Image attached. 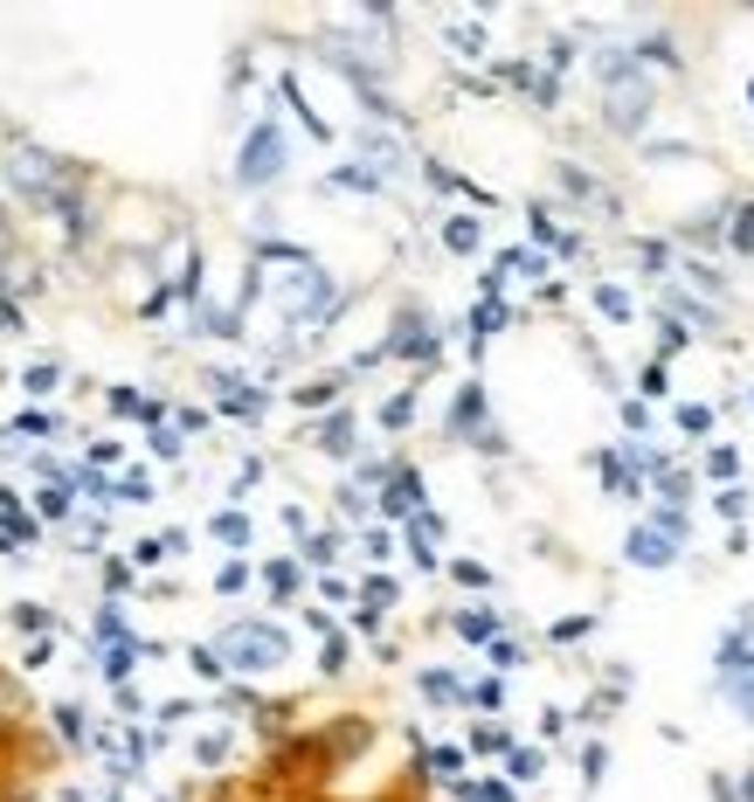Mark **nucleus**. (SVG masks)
<instances>
[{
    "mask_svg": "<svg viewBox=\"0 0 754 802\" xmlns=\"http://www.w3.org/2000/svg\"><path fill=\"white\" fill-rule=\"evenodd\" d=\"M188 802H423V755L408 747L402 761H381L368 713L270 719L264 755Z\"/></svg>",
    "mask_w": 754,
    "mask_h": 802,
    "instance_id": "nucleus-1",
    "label": "nucleus"
},
{
    "mask_svg": "<svg viewBox=\"0 0 754 802\" xmlns=\"http://www.w3.org/2000/svg\"><path fill=\"white\" fill-rule=\"evenodd\" d=\"M49 768H56V740L42 734L21 685L0 671V802H35Z\"/></svg>",
    "mask_w": 754,
    "mask_h": 802,
    "instance_id": "nucleus-2",
    "label": "nucleus"
},
{
    "mask_svg": "<svg viewBox=\"0 0 754 802\" xmlns=\"http://www.w3.org/2000/svg\"><path fill=\"white\" fill-rule=\"evenodd\" d=\"M630 560H644V567H665V560H671V539H665L658 526H637V533H630Z\"/></svg>",
    "mask_w": 754,
    "mask_h": 802,
    "instance_id": "nucleus-3",
    "label": "nucleus"
},
{
    "mask_svg": "<svg viewBox=\"0 0 754 802\" xmlns=\"http://www.w3.org/2000/svg\"><path fill=\"white\" fill-rule=\"evenodd\" d=\"M679 429H686V436H707V429H713V408H707V402H686V408H679Z\"/></svg>",
    "mask_w": 754,
    "mask_h": 802,
    "instance_id": "nucleus-4",
    "label": "nucleus"
},
{
    "mask_svg": "<svg viewBox=\"0 0 754 802\" xmlns=\"http://www.w3.org/2000/svg\"><path fill=\"white\" fill-rule=\"evenodd\" d=\"M734 463H741V457H734V450H726V443H720V450L707 457V471H713V478H734Z\"/></svg>",
    "mask_w": 754,
    "mask_h": 802,
    "instance_id": "nucleus-5",
    "label": "nucleus"
},
{
    "mask_svg": "<svg viewBox=\"0 0 754 802\" xmlns=\"http://www.w3.org/2000/svg\"><path fill=\"white\" fill-rule=\"evenodd\" d=\"M603 312H609V319H630V298H623L616 284H609V291H603Z\"/></svg>",
    "mask_w": 754,
    "mask_h": 802,
    "instance_id": "nucleus-6",
    "label": "nucleus"
},
{
    "mask_svg": "<svg viewBox=\"0 0 754 802\" xmlns=\"http://www.w3.org/2000/svg\"><path fill=\"white\" fill-rule=\"evenodd\" d=\"M747 802H754V782H747Z\"/></svg>",
    "mask_w": 754,
    "mask_h": 802,
    "instance_id": "nucleus-7",
    "label": "nucleus"
}]
</instances>
